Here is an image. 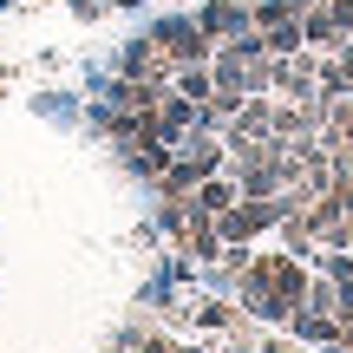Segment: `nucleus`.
Wrapping results in <instances>:
<instances>
[{"mask_svg": "<svg viewBox=\"0 0 353 353\" xmlns=\"http://www.w3.org/2000/svg\"><path fill=\"white\" fill-rule=\"evenodd\" d=\"M307 281H314V268H307L301 255L275 249V255H255V262H249V275L236 281V301L249 307V321L288 327V314L307 301Z\"/></svg>", "mask_w": 353, "mask_h": 353, "instance_id": "nucleus-1", "label": "nucleus"}, {"mask_svg": "<svg viewBox=\"0 0 353 353\" xmlns=\"http://www.w3.org/2000/svg\"><path fill=\"white\" fill-rule=\"evenodd\" d=\"M281 216H288L281 196H236L216 216V229H223V242H255V236H268V229H281Z\"/></svg>", "mask_w": 353, "mask_h": 353, "instance_id": "nucleus-2", "label": "nucleus"}, {"mask_svg": "<svg viewBox=\"0 0 353 353\" xmlns=\"http://www.w3.org/2000/svg\"><path fill=\"white\" fill-rule=\"evenodd\" d=\"M151 39H157V52H164L170 65H210V59H216L210 33L196 26V13H190V20H157Z\"/></svg>", "mask_w": 353, "mask_h": 353, "instance_id": "nucleus-3", "label": "nucleus"}, {"mask_svg": "<svg viewBox=\"0 0 353 353\" xmlns=\"http://www.w3.org/2000/svg\"><path fill=\"white\" fill-rule=\"evenodd\" d=\"M275 138V92H255V99H242V112L223 125V144L229 151H249V144H268Z\"/></svg>", "mask_w": 353, "mask_h": 353, "instance_id": "nucleus-4", "label": "nucleus"}, {"mask_svg": "<svg viewBox=\"0 0 353 353\" xmlns=\"http://www.w3.org/2000/svg\"><path fill=\"white\" fill-rule=\"evenodd\" d=\"M321 59L327 52H314V46H301V52H288V59L275 65V99H321Z\"/></svg>", "mask_w": 353, "mask_h": 353, "instance_id": "nucleus-5", "label": "nucleus"}, {"mask_svg": "<svg viewBox=\"0 0 353 353\" xmlns=\"http://www.w3.org/2000/svg\"><path fill=\"white\" fill-rule=\"evenodd\" d=\"M176 164L190 176H216V170H229V144L216 138L210 125H190L183 138H176Z\"/></svg>", "mask_w": 353, "mask_h": 353, "instance_id": "nucleus-6", "label": "nucleus"}, {"mask_svg": "<svg viewBox=\"0 0 353 353\" xmlns=\"http://www.w3.org/2000/svg\"><path fill=\"white\" fill-rule=\"evenodd\" d=\"M196 26L210 33V46H229V39H242L255 26V13H249V0H203V7H196Z\"/></svg>", "mask_w": 353, "mask_h": 353, "instance_id": "nucleus-7", "label": "nucleus"}, {"mask_svg": "<svg viewBox=\"0 0 353 353\" xmlns=\"http://www.w3.org/2000/svg\"><path fill=\"white\" fill-rule=\"evenodd\" d=\"M144 118H151V138H164L170 151H176V138H183V131L196 125V99H183V92L170 85L164 99H157V112H144Z\"/></svg>", "mask_w": 353, "mask_h": 353, "instance_id": "nucleus-8", "label": "nucleus"}, {"mask_svg": "<svg viewBox=\"0 0 353 353\" xmlns=\"http://www.w3.org/2000/svg\"><path fill=\"white\" fill-rule=\"evenodd\" d=\"M301 33H307V46H314V52H341L347 39H353V26L334 13V0H321V7L301 13Z\"/></svg>", "mask_w": 353, "mask_h": 353, "instance_id": "nucleus-9", "label": "nucleus"}, {"mask_svg": "<svg viewBox=\"0 0 353 353\" xmlns=\"http://www.w3.org/2000/svg\"><path fill=\"white\" fill-rule=\"evenodd\" d=\"M190 321H196L203 334H236V327H249V307H242V301H223V294H210V301L190 307Z\"/></svg>", "mask_w": 353, "mask_h": 353, "instance_id": "nucleus-10", "label": "nucleus"}, {"mask_svg": "<svg viewBox=\"0 0 353 353\" xmlns=\"http://www.w3.org/2000/svg\"><path fill=\"white\" fill-rule=\"evenodd\" d=\"M118 72H131V79H164V85H170V72H176V65L164 59V52H157V39L144 33V39H131V46H125Z\"/></svg>", "mask_w": 353, "mask_h": 353, "instance_id": "nucleus-11", "label": "nucleus"}, {"mask_svg": "<svg viewBox=\"0 0 353 353\" xmlns=\"http://www.w3.org/2000/svg\"><path fill=\"white\" fill-rule=\"evenodd\" d=\"M288 334H294V341H314V347H334V341H341V314L294 307V314H288Z\"/></svg>", "mask_w": 353, "mask_h": 353, "instance_id": "nucleus-12", "label": "nucleus"}, {"mask_svg": "<svg viewBox=\"0 0 353 353\" xmlns=\"http://www.w3.org/2000/svg\"><path fill=\"white\" fill-rule=\"evenodd\" d=\"M249 262H255L249 242H223V255L210 262V288H236V281L249 275Z\"/></svg>", "mask_w": 353, "mask_h": 353, "instance_id": "nucleus-13", "label": "nucleus"}, {"mask_svg": "<svg viewBox=\"0 0 353 353\" xmlns=\"http://www.w3.org/2000/svg\"><path fill=\"white\" fill-rule=\"evenodd\" d=\"M125 164H131V170H138V176H144V183H157V176H164V170L176 164V151H170V144H164V138H144V144H138V151H125Z\"/></svg>", "mask_w": 353, "mask_h": 353, "instance_id": "nucleus-14", "label": "nucleus"}, {"mask_svg": "<svg viewBox=\"0 0 353 353\" xmlns=\"http://www.w3.org/2000/svg\"><path fill=\"white\" fill-rule=\"evenodd\" d=\"M236 196H242V190H236V176H223V170H216V176H203V183H196V196H190V203H196V210H210V216H223Z\"/></svg>", "mask_w": 353, "mask_h": 353, "instance_id": "nucleus-15", "label": "nucleus"}, {"mask_svg": "<svg viewBox=\"0 0 353 353\" xmlns=\"http://www.w3.org/2000/svg\"><path fill=\"white\" fill-rule=\"evenodd\" d=\"M112 353H176V341H164L157 327H125L112 341Z\"/></svg>", "mask_w": 353, "mask_h": 353, "instance_id": "nucleus-16", "label": "nucleus"}, {"mask_svg": "<svg viewBox=\"0 0 353 353\" xmlns=\"http://www.w3.org/2000/svg\"><path fill=\"white\" fill-rule=\"evenodd\" d=\"M170 85L176 92H183V99H210V92H216V72H210V65H176V72H170Z\"/></svg>", "mask_w": 353, "mask_h": 353, "instance_id": "nucleus-17", "label": "nucleus"}, {"mask_svg": "<svg viewBox=\"0 0 353 353\" xmlns=\"http://www.w3.org/2000/svg\"><path fill=\"white\" fill-rule=\"evenodd\" d=\"M334 13H341V20L353 26V0H334Z\"/></svg>", "mask_w": 353, "mask_h": 353, "instance_id": "nucleus-18", "label": "nucleus"}]
</instances>
